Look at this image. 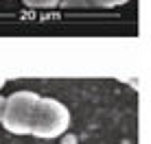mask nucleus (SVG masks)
<instances>
[{"mask_svg": "<svg viewBox=\"0 0 151 144\" xmlns=\"http://www.w3.org/2000/svg\"><path fill=\"white\" fill-rule=\"evenodd\" d=\"M70 127V109L61 101L50 96H40L33 111L29 135H35L40 140H55L61 138Z\"/></svg>", "mask_w": 151, "mask_h": 144, "instance_id": "f257e3e1", "label": "nucleus"}, {"mask_svg": "<svg viewBox=\"0 0 151 144\" xmlns=\"http://www.w3.org/2000/svg\"><path fill=\"white\" fill-rule=\"evenodd\" d=\"M37 101H40V94H35L31 90H18L13 94H9L4 101V111L0 118V125L13 135H29Z\"/></svg>", "mask_w": 151, "mask_h": 144, "instance_id": "f03ea898", "label": "nucleus"}, {"mask_svg": "<svg viewBox=\"0 0 151 144\" xmlns=\"http://www.w3.org/2000/svg\"><path fill=\"white\" fill-rule=\"evenodd\" d=\"M31 9H55L59 7V0H22Z\"/></svg>", "mask_w": 151, "mask_h": 144, "instance_id": "7ed1b4c3", "label": "nucleus"}, {"mask_svg": "<svg viewBox=\"0 0 151 144\" xmlns=\"http://www.w3.org/2000/svg\"><path fill=\"white\" fill-rule=\"evenodd\" d=\"M61 9H90L86 0H59Z\"/></svg>", "mask_w": 151, "mask_h": 144, "instance_id": "20e7f679", "label": "nucleus"}, {"mask_svg": "<svg viewBox=\"0 0 151 144\" xmlns=\"http://www.w3.org/2000/svg\"><path fill=\"white\" fill-rule=\"evenodd\" d=\"M90 9H112L114 2L112 0H86Z\"/></svg>", "mask_w": 151, "mask_h": 144, "instance_id": "39448f33", "label": "nucleus"}, {"mask_svg": "<svg viewBox=\"0 0 151 144\" xmlns=\"http://www.w3.org/2000/svg\"><path fill=\"white\" fill-rule=\"evenodd\" d=\"M4 101H7V96L0 94V118H2V111H4Z\"/></svg>", "mask_w": 151, "mask_h": 144, "instance_id": "423d86ee", "label": "nucleus"}, {"mask_svg": "<svg viewBox=\"0 0 151 144\" xmlns=\"http://www.w3.org/2000/svg\"><path fill=\"white\" fill-rule=\"evenodd\" d=\"M4 85H7V79H4V76H0V90H2Z\"/></svg>", "mask_w": 151, "mask_h": 144, "instance_id": "0eeeda50", "label": "nucleus"}, {"mask_svg": "<svg viewBox=\"0 0 151 144\" xmlns=\"http://www.w3.org/2000/svg\"><path fill=\"white\" fill-rule=\"evenodd\" d=\"M114 2V7H116V4H125V2H129V0H112Z\"/></svg>", "mask_w": 151, "mask_h": 144, "instance_id": "6e6552de", "label": "nucleus"}]
</instances>
